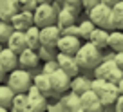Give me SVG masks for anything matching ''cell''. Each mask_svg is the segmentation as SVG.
<instances>
[{"mask_svg":"<svg viewBox=\"0 0 123 112\" xmlns=\"http://www.w3.org/2000/svg\"><path fill=\"white\" fill-rule=\"evenodd\" d=\"M107 47H111L114 53H123V31L121 29H112V31H109Z\"/></svg>","mask_w":123,"mask_h":112,"instance_id":"obj_21","label":"cell"},{"mask_svg":"<svg viewBox=\"0 0 123 112\" xmlns=\"http://www.w3.org/2000/svg\"><path fill=\"white\" fill-rule=\"evenodd\" d=\"M13 112H27V94L25 92H15L11 101Z\"/></svg>","mask_w":123,"mask_h":112,"instance_id":"obj_25","label":"cell"},{"mask_svg":"<svg viewBox=\"0 0 123 112\" xmlns=\"http://www.w3.org/2000/svg\"><path fill=\"white\" fill-rule=\"evenodd\" d=\"M54 60L58 62V67H60L62 71H65L71 78L76 76V74H80V65H78L74 54H65V53H60V51H58L56 56H54Z\"/></svg>","mask_w":123,"mask_h":112,"instance_id":"obj_9","label":"cell"},{"mask_svg":"<svg viewBox=\"0 0 123 112\" xmlns=\"http://www.w3.org/2000/svg\"><path fill=\"white\" fill-rule=\"evenodd\" d=\"M116 85H118V90H119V94H123V78L118 81V83H116Z\"/></svg>","mask_w":123,"mask_h":112,"instance_id":"obj_39","label":"cell"},{"mask_svg":"<svg viewBox=\"0 0 123 112\" xmlns=\"http://www.w3.org/2000/svg\"><path fill=\"white\" fill-rule=\"evenodd\" d=\"M51 2H56V4H60V6H62L63 2H65V0H51Z\"/></svg>","mask_w":123,"mask_h":112,"instance_id":"obj_41","label":"cell"},{"mask_svg":"<svg viewBox=\"0 0 123 112\" xmlns=\"http://www.w3.org/2000/svg\"><path fill=\"white\" fill-rule=\"evenodd\" d=\"M111 7H112V15H114V18L121 24V20H123V0H118V2H116L114 6H111Z\"/></svg>","mask_w":123,"mask_h":112,"instance_id":"obj_30","label":"cell"},{"mask_svg":"<svg viewBox=\"0 0 123 112\" xmlns=\"http://www.w3.org/2000/svg\"><path fill=\"white\" fill-rule=\"evenodd\" d=\"M73 24H76V15L62 6L56 13V25L60 27V31H62V29H65V27L73 25Z\"/></svg>","mask_w":123,"mask_h":112,"instance_id":"obj_18","label":"cell"},{"mask_svg":"<svg viewBox=\"0 0 123 112\" xmlns=\"http://www.w3.org/2000/svg\"><path fill=\"white\" fill-rule=\"evenodd\" d=\"M58 69V62L56 60H45L43 62V65H42V72H45V74H51L53 71H56Z\"/></svg>","mask_w":123,"mask_h":112,"instance_id":"obj_31","label":"cell"},{"mask_svg":"<svg viewBox=\"0 0 123 112\" xmlns=\"http://www.w3.org/2000/svg\"><path fill=\"white\" fill-rule=\"evenodd\" d=\"M80 45H81V38L74 35H62L56 42V49L65 54H76Z\"/></svg>","mask_w":123,"mask_h":112,"instance_id":"obj_11","label":"cell"},{"mask_svg":"<svg viewBox=\"0 0 123 112\" xmlns=\"http://www.w3.org/2000/svg\"><path fill=\"white\" fill-rule=\"evenodd\" d=\"M40 63V56L36 53V49H31V47H25L24 51L18 53V67H24V69H36Z\"/></svg>","mask_w":123,"mask_h":112,"instance_id":"obj_14","label":"cell"},{"mask_svg":"<svg viewBox=\"0 0 123 112\" xmlns=\"http://www.w3.org/2000/svg\"><path fill=\"white\" fill-rule=\"evenodd\" d=\"M91 89L100 96V101H101V105H103V108L112 107L116 98L119 96L118 85L112 83V81H109V80H103V78H94V80H91Z\"/></svg>","mask_w":123,"mask_h":112,"instance_id":"obj_3","label":"cell"},{"mask_svg":"<svg viewBox=\"0 0 123 112\" xmlns=\"http://www.w3.org/2000/svg\"><path fill=\"white\" fill-rule=\"evenodd\" d=\"M87 89H91V80H89V78L80 76V74H76V76L71 78V90H73V92L81 94Z\"/></svg>","mask_w":123,"mask_h":112,"instance_id":"obj_23","label":"cell"},{"mask_svg":"<svg viewBox=\"0 0 123 112\" xmlns=\"http://www.w3.org/2000/svg\"><path fill=\"white\" fill-rule=\"evenodd\" d=\"M94 22H91V20H83V22H80L78 24V36L80 38H83V40H87L89 36H91V33H92V29H94Z\"/></svg>","mask_w":123,"mask_h":112,"instance_id":"obj_27","label":"cell"},{"mask_svg":"<svg viewBox=\"0 0 123 112\" xmlns=\"http://www.w3.org/2000/svg\"><path fill=\"white\" fill-rule=\"evenodd\" d=\"M25 40H27V47L38 49L40 47V27L33 24L29 29H25Z\"/></svg>","mask_w":123,"mask_h":112,"instance_id":"obj_24","label":"cell"},{"mask_svg":"<svg viewBox=\"0 0 123 112\" xmlns=\"http://www.w3.org/2000/svg\"><path fill=\"white\" fill-rule=\"evenodd\" d=\"M16 11H20V6L16 0H4L2 4H0V18L2 20H7L15 15Z\"/></svg>","mask_w":123,"mask_h":112,"instance_id":"obj_22","label":"cell"},{"mask_svg":"<svg viewBox=\"0 0 123 112\" xmlns=\"http://www.w3.org/2000/svg\"><path fill=\"white\" fill-rule=\"evenodd\" d=\"M74 58H76L80 69L92 71L98 63L101 62V60H103V53H101L100 47H96L94 43H91L87 40L85 43H81V45H80V49H78L76 54H74Z\"/></svg>","mask_w":123,"mask_h":112,"instance_id":"obj_2","label":"cell"},{"mask_svg":"<svg viewBox=\"0 0 123 112\" xmlns=\"http://www.w3.org/2000/svg\"><path fill=\"white\" fill-rule=\"evenodd\" d=\"M87 40L91 43H94L96 47H100V49H105V47H107V42H109V31L103 29V27H94L91 36H89Z\"/></svg>","mask_w":123,"mask_h":112,"instance_id":"obj_19","label":"cell"},{"mask_svg":"<svg viewBox=\"0 0 123 112\" xmlns=\"http://www.w3.org/2000/svg\"><path fill=\"white\" fill-rule=\"evenodd\" d=\"M40 2H51V0H38V4H40Z\"/></svg>","mask_w":123,"mask_h":112,"instance_id":"obj_45","label":"cell"},{"mask_svg":"<svg viewBox=\"0 0 123 112\" xmlns=\"http://www.w3.org/2000/svg\"><path fill=\"white\" fill-rule=\"evenodd\" d=\"M101 2H103V4H107V6H114L118 0H101Z\"/></svg>","mask_w":123,"mask_h":112,"instance_id":"obj_40","label":"cell"},{"mask_svg":"<svg viewBox=\"0 0 123 112\" xmlns=\"http://www.w3.org/2000/svg\"><path fill=\"white\" fill-rule=\"evenodd\" d=\"M87 11H89V20L94 22L96 27H103L107 31H112V29H118L119 27V22L112 15V7L103 4V2H98L96 6H92Z\"/></svg>","mask_w":123,"mask_h":112,"instance_id":"obj_1","label":"cell"},{"mask_svg":"<svg viewBox=\"0 0 123 112\" xmlns=\"http://www.w3.org/2000/svg\"><path fill=\"white\" fill-rule=\"evenodd\" d=\"M7 110V107H2V105H0V112H6Z\"/></svg>","mask_w":123,"mask_h":112,"instance_id":"obj_42","label":"cell"},{"mask_svg":"<svg viewBox=\"0 0 123 112\" xmlns=\"http://www.w3.org/2000/svg\"><path fill=\"white\" fill-rule=\"evenodd\" d=\"M0 63H2V67H4L6 71H13L18 67V53H15L13 49H9V47H4V49L0 51Z\"/></svg>","mask_w":123,"mask_h":112,"instance_id":"obj_16","label":"cell"},{"mask_svg":"<svg viewBox=\"0 0 123 112\" xmlns=\"http://www.w3.org/2000/svg\"><path fill=\"white\" fill-rule=\"evenodd\" d=\"M49 80H51L54 94H63V92H67V90L71 89V76L65 71H62L60 67L49 74Z\"/></svg>","mask_w":123,"mask_h":112,"instance_id":"obj_8","label":"cell"},{"mask_svg":"<svg viewBox=\"0 0 123 112\" xmlns=\"http://www.w3.org/2000/svg\"><path fill=\"white\" fill-rule=\"evenodd\" d=\"M6 76H7V71L2 67V63H0V83L2 81H6Z\"/></svg>","mask_w":123,"mask_h":112,"instance_id":"obj_38","label":"cell"},{"mask_svg":"<svg viewBox=\"0 0 123 112\" xmlns=\"http://www.w3.org/2000/svg\"><path fill=\"white\" fill-rule=\"evenodd\" d=\"M119 29H121V31H123V20H121V24H119Z\"/></svg>","mask_w":123,"mask_h":112,"instance_id":"obj_43","label":"cell"},{"mask_svg":"<svg viewBox=\"0 0 123 112\" xmlns=\"http://www.w3.org/2000/svg\"><path fill=\"white\" fill-rule=\"evenodd\" d=\"M80 101H81V108L87 112H101L103 110V105L100 101V96L92 89H87L85 92L80 94Z\"/></svg>","mask_w":123,"mask_h":112,"instance_id":"obj_10","label":"cell"},{"mask_svg":"<svg viewBox=\"0 0 123 112\" xmlns=\"http://www.w3.org/2000/svg\"><path fill=\"white\" fill-rule=\"evenodd\" d=\"M9 24H11L13 29H18V31H25V29H29L31 25H33V11H29V9H20V11H16L15 15L9 18Z\"/></svg>","mask_w":123,"mask_h":112,"instance_id":"obj_12","label":"cell"},{"mask_svg":"<svg viewBox=\"0 0 123 112\" xmlns=\"http://www.w3.org/2000/svg\"><path fill=\"white\" fill-rule=\"evenodd\" d=\"M36 53H38V56H40V60H53L54 56H56V53H58V49L56 47H51V45H42L40 43V47L36 49Z\"/></svg>","mask_w":123,"mask_h":112,"instance_id":"obj_28","label":"cell"},{"mask_svg":"<svg viewBox=\"0 0 123 112\" xmlns=\"http://www.w3.org/2000/svg\"><path fill=\"white\" fill-rule=\"evenodd\" d=\"M60 9V4L56 2H40L33 9V22L38 27H45L51 24H56V13Z\"/></svg>","mask_w":123,"mask_h":112,"instance_id":"obj_4","label":"cell"},{"mask_svg":"<svg viewBox=\"0 0 123 112\" xmlns=\"http://www.w3.org/2000/svg\"><path fill=\"white\" fill-rule=\"evenodd\" d=\"M92 71H94V78H103V80H109V81H112V83H118L123 78V71L114 63L112 56H109V58L103 56V60Z\"/></svg>","mask_w":123,"mask_h":112,"instance_id":"obj_6","label":"cell"},{"mask_svg":"<svg viewBox=\"0 0 123 112\" xmlns=\"http://www.w3.org/2000/svg\"><path fill=\"white\" fill-rule=\"evenodd\" d=\"M6 83L11 87L15 92H25L33 83V76H31L29 69L24 67H16V69L9 71L6 76Z\"/></svg>","mask_w":123,"mask_h":112,"instance_id":"obj_5","label":"cell"},{"mask_svg":"<svg viewBox=\"0 0 123 112\" xmlns=\"http://www.w3.org/2000/svg\"><path fill=\"white\" fill-rule=\"evenodd\" d=\"M33 85L47 98L54 94L53 85H51V80H49V74H45V72H40V74H36V76H33Z\"/></svg>","mask_w":123,"mask_h":112,"instance_id":"obj_17","label":"cell"},{"mask_svg":"<svg viewBox=\"0 0 123 112\" xmlns=\"http://www.w3.org/2000/svg\"><path fill=\"white\" fill-rule=\"evenodd\" d=\"M114 110L116 112H123V94H119L118 98H116V101H114Z\"/></svg>","mask_w":123,"mask_h":112,"instance_id":"obj_36","label":"cell"},{"mask_svg":"<svg viewBox=\"0 0 123 112\" xmlns=\"http://www.w3.org/2000/svg\"><path fill=\"white\" fill-rule=\"evenodd\" d=\"M60 101L63 103L65 110H69V112H81L83 110V108H81V101H80V94L73 92V90H71L69 94H65Z\"/></svg>","mask_w":123,"mask_h":112,"instance_id":"obj_20","label":"cell"},{"mask_svg":"<svg viewBox=\"0 0 123 112\" xmlns=\"http://www.w3.org/2000/svg\"><path fill=\"white\" fill-rule=\"evenodd\" d=\"M20 6V9H29V11H33V9L38 6V0H16Z\"/></svg>","mask_w":123,"mask_h":112,"instance_id":"obj_32","label":"cell"},{"mask_svg":"<svg viewBox=\"0 0 123 112\" xmlns=\"http://www.w3.org/2000/svg\"><path fill=\"white\" fill-rule=\"evenodd\" d=\"M15 90L7 85V83H0V105L2 107H11Z\"/></svg>","mask_w":123,"mask_h":112,"instance_id":"obj_26","label":"cell"},{"mask_svg":"<svg viewBox=\"0 0 123 112\" xmlns=\"http://www.w3.org/2000/svg\"><path fill=\"white\" fill-rule=\"evenodd\" d=\"M11 33H13L11 24H9L7 20H2V18H0V42L6 43V42H7V38L11 36Z\"/></svg>","mask_w":123,"mask_h":112,"instance_id":"obj_29","label":"cell"},{"mask_svg":"<svg viewBox=\"0 0 123 112\" xmlns=\"http://www.w3.org/2000/svg\"><path fill=\"white\" fill-rule=\"evenodd\" d=\"M112 60H114V63L123 71V53H114L112 54Z\"/></svg>","mask_w":123,"mask_h":112,"instance_id":"obj_35","label":"cell"},{"mask_svg":"<svg viewBox=\"0 0 123 112\" xmlns=\"http://www.w3.org/2000/svg\"><path fill=\"white\" fill-rule=\"evenodd\" d=\"M6 45H7L9 49H13L15 53H20V51H24V49L27 47L25 31H18V29H13V33H11V36L7 38Z\"/></svg>","mask_w":123,"mask_h":112,"instance_id":"obj_15","label":"cell"},{"mask_svg":"<svg viewBox=\"0 0 123 112\" xmlns=\"http://www.w3.org/2000/svg\"><path fill=\"white\" fill-rule=\"evenodd\" d=\"M2 49H4V43H2V42H0V51H2Z\"/></svg>","mask_w":123,"mask_h":112,"instance_id":"obj_44","label":"cell"},{"mask_svg":"<svg viewBox=\"0 0 123 112\" xmlns=\"http://www.w3.org/2000/svg\"><path fill=\"white\" fill-rule=\"evenodd\" d=\"M62 35H74V36H78V24H73V25L62 29Z\"/></svg>","mask_w":123,"mask_h":112,"instance_id":"obj_34","label":"cell"},{"mask_svg":"<svg viewBox=\"0 0 123 112\" xmlns=\"http://www.w3.org/2000/svg\"><path fill=\"white\" fill-rule=\"evenodd\" d=\"M47 110L49 112H65V107H63L62 101H58V103H54V105H47Z\"/></svg>","mask_w":123,"mask_h":112,"instance_id":"obj_33","label":"cell"},{"mask_svg":"<svg viewBox=\"0 0 123 112\" xmlns=\"http://www.w3.org/2000/svg\"><path fill=\"white\" fill-rule=\"evenodd\" d=\"M98 2H101V0H81V7H85V9H91L92 6H96Z\"/></svg>","mask_w":123,"mask_h":112,"instance_id":"obj_37","label":"cell"},{"mask_svg":"<svg viewBox=\"0 0 123 112\" xmlns=\"http://www.w3.org/2000/svg\"><path fill=\"white\" fill-rule=\"evenodd\" d=\"M27 94V112H42L47 110V96H43L33 83L25 90Z\"/></svg>","mask_w":123,"mask_h":112,"instance_id":"obj_7","label":"cell"},{"mask_svg":"<svg viewBox=\"0 0 123 112\" xmlns=\"http://www.w3.org/2000/svg\"><path fill=\"white\" fill-rule=\"evenodd\" d=\"M60 36H62V31H60V27H58L56 24L40 27V43H42V45L56 47V42H58Z\"/></svg>","mask_w":123,"mask_h":112,"instance_id":"obj_13","label":"cell"}]
</instances>
